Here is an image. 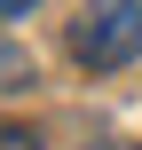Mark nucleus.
Segmentation results:
<instances>
[{
	"mask_svg": "<svg viewBox=\"0 0 142 150\" xmlns=\"http://www.w3.org/2000/svg\"><path fill=\"white\" fill-rule=\"evenodd\" d=\"M0 150H40V134L32 127H0Z\"/></svg>",
	"mask_w": 142,
	"mask_h": 150,
	"instance_id": "3",
	"label": "nucleus"
},
{
	"mask_svg": "<svg viewBox=\"0 0 142 150\" xmlns=\"http://www.w3.org/2000/svg\"><path fill=\"white\" fill-rule=\"evenodd\" d=\"M40 0H0V24H16V16H32Z\"/></svg>",
	"mask_w": 142,
	"mask_h": 150,
	"instance_id": "4",
	"label": "nucleus"
},
{
	"mask_svg": "<svg viewBox=\"0 0 142 150\" xmlns=\"http://www.w3.org/2000/svg\"><path fill=\"white\" fill-rule=\"evenodd\" d=\"M71 55L87 71H119L142 55V0H79L71 16Z\"/></svg>",
	"mask_w": 142,
	"mask_h": 150,
	"instance_id": "1",
	"label": "nucleus"
},
{
	"mask_svg": "<svg viewBox=\"0 0 142 150\" xmlns=\"http://www.w3.org/2000/svg\"><path fill=\"white\" fill-rule=\"evenodd\" d=\"M0 87H32V55L24 47H0Z\"/></svg>",
	"mask_w": 142,
	"mask_h": 150,
	"instance_id": "2",
	"label": "nucleus"
}]
</instances>
